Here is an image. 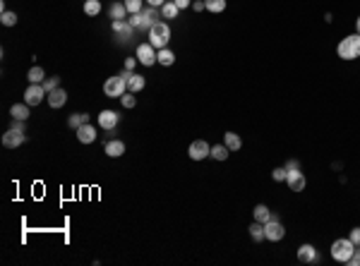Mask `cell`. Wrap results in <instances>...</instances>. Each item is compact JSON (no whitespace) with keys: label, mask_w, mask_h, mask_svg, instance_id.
Returning a JSON list of instances; mask_svg holds the SVG:
<instances>
[{"label":"cell","mask_w":360,"mask_h":266,"mask_svg":"<svg viewBox=\"0 0 360 266\" xmlns=\"http://www.w3.org/2000/svg\"><path fill=\"white\" fill-rule=\"evenodd\" d=\"M272 178H274L276 183H281V180H286V178H288V170H286L283 166H279V168H274V170H272Z\"/></svg>","instance_id":"e575fe53"},{"label":"cell","mask_w":360,"mask_h":266,"mask_svg":"<svg viewBox=\"0 0 360 266\" xmlns=\"http://www.w3.org/2000/svg\"><path fill=\"white\" fill-rule=\"evenodd\" d=\"M43 96H48L46 89H43V84H29L27 91H24V103L27 106H39L41 101H43Z\"/></svg>","instance_id":"8992f818"},{"label":"cell","mask_w":360,"mask_h":266,"mask_svg":"<svg viewBox=\"0 0 360 266\" xmlns=\"http://www.w3.org/2000/svg\"><path fill=\"white\" fill-rule=\"evenodd\" d=\"M108 17H111V19H127V7H125V2H113L111 10H108Z\"/></svg>","instance_id":"7402d4cb"},{"label":"cell","mask_w":360,"mask_h":266,"mask_svg":"<svg viewBox=\"0 0 360 266\" xmlns=\"http://www.w3.org/2000/svg\"><path fill=\"white\" fill-rule=\"evenodd\" d=\"M147 2H149V5H152V7H161V5H163V2H166V0H147Z\"/></svg>","instance_id":"ee69618b"},{"label":"cell","mask_w":360,"mask_h":266,"mask_svg":"<svg viewBox=\"0 0 360 266\" xmlns=\"http://www.w3.org/2000/svg\"><path fill=\"white\" fill-rule=\"evenodd\" d=\"M348 237L353 240V245H356V247H360V228H353V230H351V235H348Z\"/></svg>","instance_id":"ab89813d"},{"label":"cell","mask_w":360,"mask_h":266,"mask_svg":"<svg viewBox=\"0 0 360 266\" xmlns=\"http://www.w3.org/2000/svg\"><path fill=\"white\" fill-rule=\"evenodd\" d=\"M283 168H286L288 173H291V170H300V163H298L295 158H291V161H286V166H283Z\"/></svg>","instance_id":"f35d334b"},{"label":"cell","mask_w":360,"mask_h":266,"mask_svg":"<svg viewBox=\"0 0 360 266\" xmlns=\"http://www.w3.org/2000/svg\"><path fill=\"white\" fill-rule=\"evenodd\" d=\"M48 103H51V108H63L65 103H68V91L65 89H53V91H48Z\"/></svg>","instance_id":"7c38bea8"},{"label":"cell","mask_w":360,"mask_h":266,"mask_svg":"<svg viewBox=\"0 0 360 266\" xmlns=\"http://www.w3.org/2000/svg\"><path fill=\"white\" fill-rule=\"evenodd\" d=\"M156 60H159L163 67H171V65L175 63V53H173L171 48H159V53H156Z\"/></svg>","instance_id":"d6986e66"},{"label":"cell","mask_w":360,"mask_h":266,"mask_svg":"<svg viewBox=\"0 0 360 266\" xmlns=\"http://www.w3.org/2000/svg\"><path fill=\"white\" fill-rule=\"evenodd\" d=\"M283 235H286L283 223H281L279 218H274V216H272V221H269V223H264V237H267L269 242H279V240H283Z\"/></svg>","instance_id":"5b68a950"},{"label":"cell","mask_w":360,"mask_h":266,"mask_svg":"<svg viewBox=\"0 0 360 266\" xmlns=\"http://www.w3.org/2000/svg\"><path fill=\"white\" fill-rule=\"evenodd\" d=\"M103 151L108 153L111 158H118V156L125 153V144H122L120 139H108V142H106V147H103Z\"/></svg>","instance_id":"2e32d148"},{"label":"cell","mask_w":360,"mask_h":266,"mask_svg":"<svg viewBox=\"0 0 360 266\" xmlns=\"http://www.w3.org/2000/svg\"><path fill=\"white\" fill-rule=\"evenodd\" d=\"M356 29H358V34H360V17L356 19Z\"/></svg>","instance_id":"f6af8a7d"},{"label":"cell","mask_w":360,"mask_h":266,"mask_svg":"<svg viewBox=\"0 0 360 266\" xmlns=\"http://www.w3.org/2000/svg\"><path fill=\"white\" fill-rule=\"evenodd\" d=\"M156 19H159L156 7H152V5H149V7H144V10H142V27H149V29H152V27L156 24Z\"/></svg>","instance_id":"e0dca14e"},{"label":"cell","mask_w":360,"mask_h":266,"mask_svg":"<svg viewBox=\"0 0 360 266\" xmlns=\"http://www.w3.org/2000/svg\"><path fill=\"white\" fill-rule=\"evenodd\" d=\"M137 60H139L142 65H147V67L154 65V63H159L154 46H152V43H139V46H137Z\"/></svg>","instance_id":"52a82bcc"},{"label":"cell","mask_w":360,"mask_h":266,"mask_svg":"<svg viewBox=\"0 0 360 266\" xmlns=\"http://www.w3.org/2000/svg\"><path fill=\"white\" fill-rule=\"evenodd\" d=\"M336 53L341 60H356L360 58V34H351V36L341 38V43L336 46Z\"/></svg>","instance_id":"6da1fadb"},{"label":"cell","mask_w":360,"mask_h":266,"mask_svg":"<svg viewBox=\"0 0 360 266\" xmlns=\"http://www.w3.org/2000/svg\"><path fill=\"white\" fill-rule=\"evenodd\" d=\"M173 2H175V5H178V7H180V10H188V7H190V5H192V2H190V0H173Z\"/></svg>","instance_id":"7bdbcfd3"},{"label":"cell","mask_w":360,"mask_h":266,"mask_svg":"<svg viewBox=\"0 0 360 266\" xmlns=\"http://www.w3.org/2000/svg\"><path fill=\"white\" fill-rule=\"evenodd\" d=\"M0 22H2L5 27H15V24H17V15L10 12V10H2V12H0Z\"/></svg>","instance_id":"4dcf8cb0"},{"label":"cell","mask_w":360,"mask_h":266,"mask_svg":"<svg viewBox=\"0 0 360 266\" xmlns=\"http://www.w3.org/2000/svg\"><path fill=\"white\" fill-rule=\"evenodd\" d=\"M171 41V27L166 22H156L152 29H149V43L154 48H166Z\"/></svg>","instance_id":"3957f363"},{"label":"cell","mask_w":360,"mask_h":266,"mask_svg":"<svg viewBox=\"0 0 360 266\" xmlns=\"http://www.w3.org/2000/svg\"><path fill=\"white\" fill-rule=\"evenodd\" d=\"M298 262L300 264H317L320 262V257H317V249L312 247V245H300L298 247Z\"/></svg>","instance_id":"30bf717a"},{"label":"cell","mask_w":360,"mask_h":266,"mask_svg":"<svg viewBox=\"0 0 360 266\" xmlns=\"http://www.w3.org/2000/svg\"><path fill=\"white\" fill-rule=\"evenodd\" d=\"M125 7H127L130 15H137V12L144 10V0H125Z\"/></svg>","instance_id":"1f68e13d"},{"label":"cell","mask_w":360,"mask_h":266,"mask_svg":"<svg viewBox=\"0 0 360 266\" xmlns=\"http://www.w3.org/2000/svg\"><path fill=\"white\" fill-rule=\"evenodd\" d=\"M58 84H60V77H48V79H43V89H46V94L53 91V89H58Z\"/></svg>","instance_id":"d6a6232c"},{"label":"cell","mask_w":360,"mask_h":266,"mask_svg":"<svg viewBox=\"0 0 360 266\" xmlns=\"http://www.w3.org/2000/svg\"><path fill=\"white\" fill-rule=\"evenodd\" d=\"M132 24L127 22V19H113V32H116V36L120 38V41H127V38L132 36Z\"/></svg>","instance_id":"4fadbf2b"},{"label":"cell","mask_w":360,"mask_h":266,"mask_svg":"<svg viewBox=\"0 0 360 266\" xmlns=\"http://www.w3.org/2000/svg\"><path fill=\"white\" fill-rule=\"evenodd\" d=\"M120 103H122V108H135L137 99H135L132 91H130V94H122V96H120Z\"/></svg>","instance_id":"836d02e7"},{"label":"cell","mask_w":360,"mask_h":266,"mask_svg":"<svg viewBox=\"0 0 360 266\" xmlns=\"http://www.w3.org/2000/svg\"><path fill=\"white\" fill-rule=\"evenodd\" d=\"M125 89H127V79L122 75L111 77V79H106V84H103V94H106L108 99H120V96L125 94Z\"/></svg>","instance_id":"277c9868"},{"label":"cell","mask_w":360,"mask_h":266,"mask_svg":"<svg viewBox=\"0 0 360 266\" xmlns=\"http://www.w3.org/2000/svg\"><path fill=\"white\" fill-rule=\"evenodd\" d=\"M118 117L120 115L116 113V111H101L99 113V125L103 127V130H116V125H118Z\"/></svg>","instance_id":"5bb4252c"},{"label":"cell","mask_w":360,"mask_h":266,"mask_svg":"<svg viewBox=\"0 0 360 266\" xmlns=\"http://www.w3.org/2000/svg\"><path fill=\"white\" fill-rule=\"evenodd\" d=\"M252 214H255V221H257V223H269V221H272V211H269L267 204H257Z\"/></svg>","instance_id":"ac0fdd59"},{"label":"cell","mask_w":360,"mask_h":266,"mask_svg":"<svg viewBox=\"0 0 360 266\" xmlns=\"http://www.w3.org/2000/svg\"><path fill=\"white\" fill-rule=\"evenodd\" d=\"M192 10H195V12H202V10H206V2H204V0H195V2H192Z\"/></svg>","instance_id":"b9f144b4"},{"label":"cell","mask_w":360,"mask_h":266,"mask_svg":"<svg viewBox=\"0 0 360 266\" xmlns=\"http://www.w3.org/2000/svg\"><path fill=\"white\" fill-rule=\"evenodd\" d=\"M250 237H252L255 242H262V240H267V237H264V223H257V221H255V223L250 226Z\"/></svg>","instance_id":"4316f807"},{"label":"cell","mask_w":360,"mask_h":266,"mask_svg":"<svg viewBox=\"0 0 360 266\" xmlns=\"http://www.w3.org/2000/svg\"><path fill=\"white\" fill-rule=\"evenodd\" d=\"M132 27H142V12H137V15H130V19H127Z\"/></svg>","instance_id":"8d00e7d4"},{"label":"cell","mask_w":360,"mask_h":266,"mask_svg":"<svg viewBox=\"0 0 360 266\" xmlns=\"http://www.w3.org/2000/svg\"><path fill=\"white\" fill-rule=\"evenodd\" d=\"M204 2H206V10L214 15H221L226 10V0H204Z\"/></svg>","instance_id":"f546056e"},{"label":"cell","mask_w":360,"mask_h":266,"mask_svg":"<svg viewBox=\"0 0 360 266\" xmlns=\"http://www.w3.org/2000/svg\"><path fill=\"white\" fill-rule=\"evenodd\" d=\"M228 151H231V149H228L226 144H214L209 156H211V158H216V161H226V158H228Z\"/></svg>","instance_id":"484cf974"},{"label":"cell","mask_w":360,"mask_h":266,"mask_svg":"<svg viewBox=\"0 0 360 266\" xmlns=\"http://www.w3.org/2000/svg\"><path fill=\"white\" fill-rule=\"evenodd\" d=\"M137 63H139V60H137V58H127V60H125V70H130V72H132V70H135V65H137Z\"/></svg>","instance_id":"60d3db41"},{"label":"cell","mask_w":360,"mask_h":266,"mask_svg":"<svg viewBox=\"0 0 360 266\" xmlns=\"http://www.w3.org/2000/svg\"><path fill=\"white\" fill-rule=\"evenodd\" d=\"M127 89H130L132 94L142 91V89H144V77H142V75H135V72H130V75H127Z\"/></svg>","instance_id":"ffe728a7"},{"label":"cell","mask_w":360,"mask_h":266,"mask_svg":"<svg viewBox=\"0 0 360 266\" xmlns=\"http://www.w3.org/2000/svg\"><path fill=\"white\" fill-rule=\"evenodd\" d=\"M29 108H32V106H27V103H15V106L10 108V115H12L15 120H27V117H29Z\"/></svg>","instance_id":"603a6c76"},{"label":"cell","mask_w":360,"mask_h":266,"mask_svg":"<svg viewBox=\"0 0 360 266\" xmlns=\"http://www.w3.org/2000/svg\"><path fill=\"white\" fill-rule=\"evenodd\" d=\"M346 264H351V266H360V247H356V249H353V254H351V259H348Z\"/></svg>","instance_id":"d590c367"},{"label":"cell","mask_w":360,"mask_h":266,"mask_svg":"<svg viewBox=\"0 0 360 266\" xmlns=\"http://www.w3.org/2000/svg\"><path fill=\"white\" fill-rule=\"evenodd\" d=\"M24 132H19V130H7L5 134H2V147H7V149H17V147H22L24 144Z\"/></svg>","instance_id":"ba28073f"},{"label":"cell","mask_w":360,"mask_h":266,"mask_svg":"<svg viewBox=\"0 0 360 266\" xmlns=\"http://www.w3.org/2000/svg\"><path fill=\"white\" fill-rule=\"evenodd\" d=\"M27 79H29V84H43V79H46V72H43V67L39 65H34L29 72H27Z\"/></svg>","instance_id":"d4e9b609"},{"label":"cell","mask_w":360,"mask_h":266,"mask_svg":"<svg viewBox=\"0 0 360 266\" xmlns=\"http://www.w3.org/2000/svg\"><path fill=\"white\" fill-rule=\"evenodd\" d=\"M353 249H356V245H353L351 237H339V240L331 242V259L339 262V264H346L351 259Z\"/></svg>","instance_id":"7a4b0ae2"},{"label":"cell","mask_w":360,"mask_h":266,"mask_svg":"<svg viewBox=\"0 0 360 266\" xmlns=\"http://www.w3.org/2000/svg\"><path fill=\"white\" fill-rule=\"evenodd\" d=\"M188 153H190V158H192V161H202V158H206V156L211 153V147H209L204 139H195V142L190 144Z\"/></svg>","instance_id":"9c48e42d"},{"label":"cell","mask_w":360,"mask_h":266,"mask_svg":"<svg viewBox=\"0 0 360 266\" xmlns=\"http://www.w3.org/2000/svg\"><path fill=\"white\" fill-rule=\"evenodd\" d=\"M86 122H89V115L86 113H75V115H70V120H68V125H70L72 130H77V127L86 125Z\"/></svg>","instance_id":"83f0119b"},{"label":"cell","mask_w":360,"mask_h":266,"mask_svg":"<svg viewBox=\"0 0 360 266\" xmlns=\"http://www.w3.org/2000/svg\"><path fill=\"white\" fill-rule=\"evenodd\" d=\"M223 144H226L231 151H238L240 147H242V139H240V134H236V132H226V134H223Z\"/></svg>","instance_id":"44dd1931"},{"label":"cell","mask_w":360,"mask_h":266,"mask_svg":"<svg viewBox=\"0 0 360 266\" xmlns=\"http://www.w3.org/2000/svg\"><path fill=\"white\" fill-rule=\"evenodd\" d=\"M178 12H180V7H178L173 0H168V2H163V5H161V15H163L166 19H175V17H178Z\"/></svg>","instance_id":"cb8c5ba5"},{"label":"cell","mask_w":360,"mask_h":266,"mask_svg":"<svg viewBox=\"0 0 360 266\" xmlns=\"http://www.w3.org/2000/svg\"><path fill=\"white\" fill-rule=\"evenodd\" d=\"M75 132H77V139H80L82 144H91V142L96 139V127H94L91 122H86V125L77 127Z\"/></svg>","instance_id":"9a60e30c"},{"label":"cell","mask_w":360,"mask_h":266,"mask_svg":"<svg viewBox=\"0 0 360 266\" xmlns=\"http://www.w3.org/2000/svg\"><path fill=\"white\" fill-rule=\"evenodd\" d=\"M27 120H15L12 117V130H19V132H27V125H24Z\"/></svg>","instance_id":"74e56055"},{"label":"cell","mask_w":360,"mask_h":266,"mask_svg":"<svg viewBox=\"0 0 360 266\" xmlns=\"http://www.w3.org/2000/svg\"><path fill=\"white\" fill-rule=\"evenodd\" d=\"M286 183H288V190L291 192H303L308 187V180H305L303 170H291L288 178H286Z\"/></svg>","instance_id":"8fae6325"},{"label":"cell","mask_w":360,"mask_h":266,"mask_svg":"<svg viewBox=\"0 0 360 266\" xmlns=\"http://www.w3.org/2000/svg\"><path fill=\"white\" fill-rule=\"evenodd\" d=\"M84 12H86L89 17H96V15L101 12V2H99V0H84Z\"/></svg>","instance_id":"f1b7e54d"}]
</instances>
